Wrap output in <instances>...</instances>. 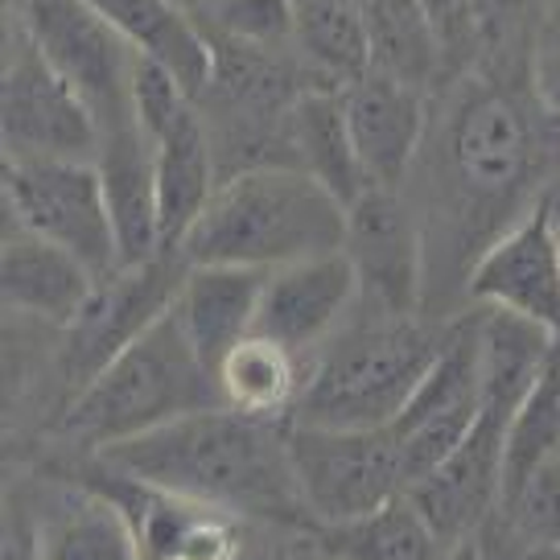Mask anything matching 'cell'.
<instances>
[{"label":"cell","instance_id":"obj_1","mask_svg":"<svg viewBox=\"0 0 560 560\" xmlns=\"http://www.w3.org/2000/svg\"><path fill=\"white\" fill-rule=\"evenodd\" d=\"M429 190L417 210L429 277L450 252L462 289L474 260L540 202L544 177L560 158V120L527 83H503L482 70L445 91L441 120L429 124Z\"/></svg>","mask_w":560,"mask_h":560},{"label":"cell","instance_id":"obj_2","mask_svg":"<svg viewBox=\"0 0 560 560\" xmlns=\"http://www.w3.org/2000/svg\"><path fill=\"white\" fill-rule=\"evenodd\" d=\"M284 429L289 420L247 417L214 404L107 445L100 450V462L124 478L228 511L235 520L298 524L310 511L301 503Z\"/></svg>","mask_w":560,"mask_h":560},{"label":"cell","instance_id":"obj_3","mask_svg":"<svg viewBox=\"0 0 560 560\" xmlns=\"http://www.w3.org/2000/svg\"><path fill=\"white\" fill-rule=\"evenodd\" d=\"M347 202L301 165H252L219 182L198 214L182 256L190 264H284L342 252Z\"/></svg>","mask_w":560,"mask_h":560},{"label":"cell","instance_id":"obj_4","mask_svg":"<svg viewBox=\"0 0 560 560\" xmlns=\"http://www.w3.org/2000/svg\"><path fill=\"white\" fill-rule=\"evenodd\" d=\"M445 326L359 305L342 330L310 359V380L289 420L387 429L433 368Z\"/></svg>","mask_w":560,"mask_h":560},{"label":"cell","instance_id":"obj_5","mask_svg":"<svg viewBox=\"0 0 560 560\" xmlns=\"http://www.w3.org/2000/svg\"><path fill=\"white\" fill-rule=\"evenodd\" d=\"M223 404L214 371L198 359L177 310L165 314L91 380L62 408V438L88 450L140 438L158 424Z\"/></svg>","mask_w":560,"mask_h":560},{"label":"cell","instance_id":"obj_6","mask_svg":"<svg viewBox=\"0 0 560 560\" xmlns=\"http://www.w3.org/2000/svg\"><path fill=\"white\" fill-rule=\"evenodd\" d=\"M289 457L301 503L317 527L347 524L408 494L400 441L387 429H342L289 420Z\"/></svg>","mask_w":560,"mask_h":560},{"label":"cell","instance_id":"obj_7","mask_svg":"<svg viewBox=\"0 0 560 560\" xmlns=\"http://www.w3.org/2000/svg\"><path fill=\"white\" fill-rule=\"evenodd\" d=\"M4 207L9 223L58 244L100 280L124 268L120 235L95 161L4 158Z\"/></svg>","mask_w":560,"mask_h":560},{"label":"cell","instance_id":"obj_8","mask_svg":"<svg viewBox=\"0 0 560 560\" xmlns=\"http://www.w3.org/2000/svg\"><path fill=\"white\" fill-rule=\"evenodd\" d=\"M13 21L70 88L83 95L100 137L137 124L132 74L140 54L88 0H13Z\"/></svg>","mask_w":560,"mask_h":560},{"label":"cell","instance_id":"obj_9","mask_svg":"<svg viewBox=\"0 0 560 560\" xmlns=\"http://www.w3.org/2000/svg\"><path fill=\"white\" fill-rule=\"evenodd\" d=\"M186 268L190 260L177 247H161L158 256L124 264L95 284L83 314L62 330L58 371L67 380L70 396H79L132 338H140L165 310H174Z\"/></svg>","mask_w":560,"mask_h":560},{"label":"cell","instance_id":"obj_10","mask_svg":"<svg viewBox=\"0 0 560 560\" xmlns=\"http://www.w3.org/2000/svg\"><path fill=\"white\" fill-rule=\"evenodd\" d=\"M0 137L4 158L95 161L100 124L83 95L42 58L21 25H9V58L0 74Z\"/></svg>","mask_w":560,"mask_h":560},{"label":"cell","instance_id":"obj_11","mask_svg":"<svg viewBox=\"0 0 560 560\" xmlns=\"http://www.w3.org/2000/svg\"><path fill=\"white\" fill-rule=\"evenodd\" d=\"M478 412H482V314L457 317L445 326L433 368L424 371L408 408L392 420L408 487L454 454L474 429Z\"/></svg>","mask_w":560,"mask_h":560},{"label":"cell","instance_id":"obj_12","mask_svg":"<svg viewBox=\"0 0 560 560\" xmlns=\"http://www.w3.org/2000/svg\"><path fill=\"white\" fill-rule=\"evenodd\" d=\"M363 305L380 314L417 317L429 298V252L417 202L396 186H368L347 207V244Z\"/></svg>","mask_w":560,"mask_h":560},{"label":"cell","instance_id":"obj_13","mask_svg":"<svg viewBox=\"0 0 560 560\" xmlns=\"http://www.w3.org/2000/svg\"><path fill=\"white\" fill-rule=\"evenodd\" d=\"M487 310H508L560 338V235L552 190L474 260L466 289Z\"/></svg>","mask_w":560,"mask_h":560},{"label":"cell","instance_id":"obj_14","mask_svg":"<svg viewBox=\"0 0 560 560\" xmlns=\"http://www.w3.org/2000/svg\"><path fill=\"white\" fill-rule=\"evenodd\" d=\"M363 305L359 272L347 252H326L268 272L256 334L277 338L301 359H314Z\"/></svg>","mask_w":560,"mask_h":560},{"label":"cell","instance_id":"obj_15","mask_svg":"<svg viewBox=\"0 0 560 560\" xmlns=\"http://www.w3.org/2000/svg\"><path fill=\"white\" fill-rule=\"evenodd\" d=\"M342 107H347L350 140L368 182L404 190L433 124L429 91L392 79L384 70H368L342 91Z\"/></svg>","mask_w":560,"mask_h":560},{"label":"cell","instance_id":"obj_16","mask_svg":"<svg viewBox=\"0 0 560 560\" xmlns=\"http://www.w3.org/2000/svg\"><path fill=\"white\" fill-rule=\"evenodd\" d=\"M95 284L100 277L83 260H74L70 252L34 231L9 223L4 252H0V293H4V310L13 317L67 330L83 314Z\"/></svg>","mask_w":560,"mask_h":560},{"label":"cell","instance_id":"obj_17","mask_svg":"<svg viewBox=\"0 0 560 560\" xmlns=\"http://www.w3.org/2000/svg\"><path fill=\"white\" fill-rule=\"evenodd\" d=\"M144 137L153 144V165H158L161 244L182 247L198 214L207 210L210 194L219 190V158H214L207 116L194 100Z\"/></svg>","mask_w":560,"mask_h":560},{"label":"cell","instance_id":"obj_18","mask_svg":"<svg viewBox=\"0 0 560 560\" xmlns=\"http://www.w3.org/2000/svg\"><path fill=\"white\" fill-rule=\"evenodd\" d=\"M264 284H268V268H247V264H190L186 268L174 310L190 334L198 359L210 371H219L231 347H240L247 334H256Z\"/></svg>","mask_w":560,"mask_h":560},{"label":"cell","instance_id":"obj_19","mask_svg":"<svg viewBox=\"0 0 560 560\" xmlns=\"http://www.w3.org/2000/svg\"><path fill=\"white\" fill-rule=\"evenodd\" d=\"M37 560H144L137 524L104 487H67L42 508Z\"/></svg>","mask_w":560,"mask_h":560},{"label":"cell","instance_id":"obj_20","mask_svg":"<svg viewBox=\"0 0 560 560\" xmlns=\"http://www.w3.org/2000/svg\"><path fill=\"white\" fill-rule=\"evenodd\" d=\"M95 165H100L107 207L116 219L124 264H140L158 256L165 247L158 214V165H153V144L144 137V128L128 124V128L100 137Z\"/></svg>","mask_w":560,"mask_h":560},{"label":"cell","instance_id":"obj_21","mask_svg":"<svg viewBox=\"0 0 560 560\" xmlns=\"http://www.w3.org/2000/svg\"><path fill=\"white\" fill-rule=\"evenodd\" d=\"M91 9L116 25L137 54L153 58L174 74L194 100L214 74V46L207 30L177 0H88Z\"/></svg>","mask_w":560,"mask_h":560},{"label":"cell","instance_id":"obj_22","mask_svg":"<svg viewBox=\"0 0 560 560\" xmlns=\"http://www.w3.org/2000/svg\"><path fill=\"white\" fill-rule=\"evenodd\" d=\"M293 58L314 88L347 91L371 70V37L359 0H293Z\"/></svg>","mask_w":560,"mask_h":560},{"label":"cell","instance_id":"obj_23","mask_svg":"<svg viewBox=\"0 0 560 560\" xmlns=\"http://www.w3.org/2000/svg\"><path fill=\"white\" fill-rule=\"evenodd\" d=\"M214 380H219L223 404L235 412L289 420L310 380V359L280 347L268 334H247L240 347L228 350Z\"/></svg>","mask_w":560,"mask_h":560},{"label":"cell","instance_id":"obj_24","mask_svg":"<svg viewBox=\"0 0 560 560\" xmlns=\"http://www.w3.org/2000/svg\"><path fill=\"white\" fill-rule=\"evenodd\" d=\"M289 140H293V161L301 170H310L317 182H326L347 207L371 186L354 153V140H350L342 91H301L289 112Z\"/></svg>","mask_w":560,"mask_h":560},{"label":"cell","instance_id":"obj_25","mask_svg":"<svg viewBox=\"0 0 560 560\" xmlns=\"http://www.w3.org/2000/svg\"><path fill=\"white\" fill-rule=\"evenodd\" d=\"M322 548L334 560H445V544L420 508L400 494L371 515L322 527Z\"/></svg>","mask_w":560,"mask_h":560},{"label":"cell","instance_id":"obj_26","mask_svg":"<svg viewBox=\"0 0 560 560\" xmlns=\"http://www.w3.org/2000/svg\"><path fill=\"white\" fill-rule=\"evenodd\" d=\"M359 4L371 37V70H384L420 91L433 88L445 58L420 0H359Z\"/></svg>","mask_w":560,"mask_h":560},{"label":"cell","instance_id":"obj_27","mask_svg":"<svg viewBox=\"0 0 560 560\" xmlns=\"http://www.w3.org/2000/svg\"><path fill=\"white\" fill-rule=\"evenodd\" d=\"M548 0H474V70L532 88Z\"/></svg>","mask_w":560,"mask_h":560},{"label":"cell","instance_id":"obj_28","mask_svg":"<svg viewBox=\"0 0 560 560\" xmlns=\"http://www.w3.org/2000/svg\"><path fill=\"white\" fill-rule=\"evenodd\" d=\"M560 457V338L544 371L536 375L532 392L524 396L520 412L511 420L508 457H503V494L499 508L508 503L515 490L524 487L532 474Z\"/></svg>","mask_w":560,"mask_h":560},{"label":"cell","instance_id":"obj_29","mask_svg":"<svg viewBox=\"0 0 560 560\" xmlns=\"http://www.w3.org/2000/svg\"><path fill=\"white\" fill-rule=\"evenodd\" d=\"M194 21L214 42L293 54V0H214Z\"/></svg>","mask_w":560,"mask_h":560},{"label":"cell","instance_id":"obj_30","mask_svg":"<svg viewBox=\"0 0 560 560\" xmlns=\"http://www.w3.org/2000/svg\"><path fill=\"white\" fill-rule=\"evenodd\" d=\"M499 511L532 540L560 544V457L540 466Z\"/></svg>","mask_w":560,"mask_h":560},{"label":"cell","instance_id":"obj_31","mask_svg":"<svg viewBox=\"0 0 560 560\" xmlns=\"http://www.w3.org/2000/svg\"><path fill=\"white\" fill-rule=\"evenodd\" d=\"M445 62L474 67V0H420Z\"/></svg>","mask_w":560,"mask_h":560},{"label":"cell","instance_id":"obj_32","mask_svg":"<svg viewBox=\"0 0 560 560\" xmlns=\"http://www.w3.org/2000/svg\"><path fill=\"white\" fill-rule=\"evenodd\" d=\"M532 91L560 120V34H540L536 62H532Z\"/></svg>","mask_w":560,"mask_h":560},{"label":"cell","instance_id":"obj_33","mask_svg":"<svg viewBox=\"0 0 560 560\" xmlns=\"http://www.w3.org/2000/svg\"><path fill=\"white\" fill-rule=\"evenodd\" d=\"M445 560H482V552H478V540H457L450 552H445Z\"/></svg>","mask_w":560,"mask_h":560},{"label":"cell","instance_id":"obj_34","mask_svg":"<svg viewBox=\"0 0 560 560\" xmlns=\"http://www.w3.org/2000/svg\"><path fill=\"white\" fill-rule=\"evenodd\" d=\"M544 34H560V0H548V21H544Z\"/></svg>","mask_w":560,"mask_h":560},{"label":"cell","instance_id":"obj_35","mask_svg":"<svg viewBox=\"0 0 560 560\" xmlns=\"http://www.w3.org/2000/svg\"><path fill=\"white\" fill-rule=\"evenodd\" d=\"M177 4H182V9L190 13V18H198V13H207V9L214 4V0H177Z\"/></svg>","mask_w":560,"mask_h":560},{"label":"cell","instance_id":"obj_36","mask_svg":"<svg viewBox=\"0 0 560 560\" xmlns=\"http://www.w3.org/2000/svg\"><path fill=\"white\" fill-rule=\"evenodd\" d=\"M552 214H557V235H560V190H552Z\"/></svg>","mask_w":560,"mask_h":560},{"label":"cell","instance_id":"obj_37","mask_svg":"<svg viewBox=\"0 0 560 560\" xmlns=\"http://www.w3.org/2000/svg\"><path fill=\"white\" fill-rule=\"evenodd\" d=\"M322 552H326V548H322ZM326 557H330V552H326ZM330 560H334V557H330Z\"/></svg>","mask_w":560,"mask_h":560}]
</instances>
